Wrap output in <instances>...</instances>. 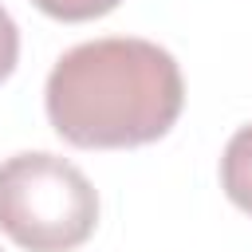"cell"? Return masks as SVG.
I'll use <instances>...</instances> for the list:
<instances>
[{"label":"cell","mask_w":252,"mask_h":252,"mask_svg":"<svg viewBox=\"0 0 252 252\" xmlns=\"http://www.w3.org/2000/svg\"><path fill=\"white\" fill-rule=\"evenodd\" d=\"M39 12L55 16V20H67V24H83V20H98L106 12H114L122 0H32Z\"/></svg>","instance_id":"cell-4"},{"label":"cell","mask_w":252,"mask_h":252,"mask_svg":"<svg viewBox=\"0 0 252 252\" xmlns=\"http://www.w3.org/2000/svg\"><path fill=\"white\" fill-rule=\"evenodd\" d=\"M16 59H20V32H16V20L0 8V83L16 71Z\"/></svg>","instance_id":"cell-5"},{"label":"cell","mask_w":252,"mask_h":252,"mask_svg":"<svg viewBox=\"0 0 252 252\" xmlns=\"http://www.w3.org/2000/svg\"><path fill=\"white\" fill-rule=\"evenodd\" d=\"M98 224V193L55 154H16L0 165V228L28 252H71Z\"/></svg>","instance_id":"cell-2"},{"label":"cell","mask_w":252,"mask_h":252,"mask_svg":"<svg viewBox=\"0 0 252 252\" xmlns=\"http://www.w3.org/2000/svg\"><path fill=\"white\" fill-rule=\"evenodd\" d=\"M220 185L228 201L252 217V122L228 138L224 158H220Z\"/></svg>","instance_id":"cell-3"},{"label":"cell","mask_w":252,"mask_h":252,"mask_svg":"<svg viewBox=\"0 0 252 252\" xmlns=\"http://www.w3.org/2000/svg\"><path fill=\"white\" fill-rule=\"evenodd\" d=\"M47 118L79 150H130L158 142L181 114L185 83L177 59L134 35L91 39L51 67Z\"/></svg>","instance_id":"cell-1"}]
</instances>
